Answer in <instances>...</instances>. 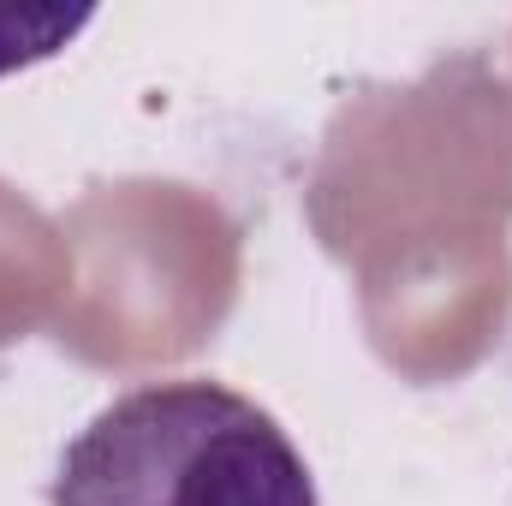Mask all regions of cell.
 Listing matches in <instances>:
<instances>
[{"label":"cell","instance_id":"cell-1","mask_svg":"<svg viewBox=\"0 0 512 506\" xmlns=\"http://www.w3.org/2000/svg\"><path fill=\"white\" fill-rule=\"evenodd\" d=\"M48 506H322L274 411L209 376L143 381L60 453Z\"/></svg>","mask_w":512,"mask_h":506},{"label":"cell","instance_id":"cell-2","mask_svg":"<svg viewBox=\"0 0 512 506\" xmlns=\"http://www.w3.org/2000/svg\"><path fill=\"white\" fill-rule=\"evenodd\" d=\"M90 24H96L90 6L66 12V6H12V0H0V78L66 54Z\"/></svg>","mask_w":512,"mask_h":506}]
</instances>
